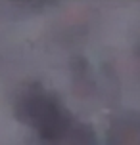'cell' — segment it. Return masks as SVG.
<instances>
[{
    "label": "cell",
    "instance_id": "1",
    "mask_svg": "<svg viewBox=\"0 0 140 145\" xmlns=\"http://www.w3.org/2000/svg\"><path fill=\"white\" fill-rule=\"evenodd\" d=\"M15 116L38 134L46 145H94L88 126L77 122L69 109L46 88L33 84L15 101Z\"/></svg>",
    "mask_w": 140,
    "mask_h": 145
}]
</instances>
